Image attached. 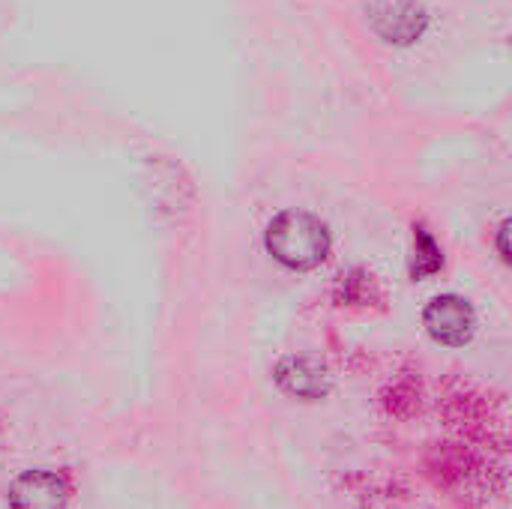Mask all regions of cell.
<instances>
[{
	"mask_svg": "<svg viewBox=\"0 0 512 509\" xmlns=\"http://www.w3.org/2000/svg\"><path fill=\"white\" fill-rule=\"evenodd\" d=\"M264 246L282 267L294 273H309L321 267L330 255L333 237L327 222L309 210H282L270 219L264 231Z\"/></svg>",
	"mask_w": 512,
	"mask_h": 509,
	"instance_id": "6da1fadb",
	"label": "cell"
},
{
	"mask_svg": "<svg viewBox=\"0 0 512 509\" xmlns=\"http://www.w3.org/2000/svg\"><path fill=\"white\" fill-rule=\"evenodd\" d=\"M423 327L438 345L465 348L477 333V312L465 297L441 294L432 297L429 306L423 309Z\"/></svg>",
	"mask_w": 512,
	"mask_h": 509,
	"instance_id": "7a4b0ae2",
	"label": "cell"
},
{
	"mask_svg": "<svg viewBox=\"0 0 512 509\" xmlns=\"http://www.w3.org/2000/svg\"><path fill=\"white\" fill-rule=\"evenodd\" d=\"M369 18L378 36L390 45H411L429 27V15L417 0H375Z\"/></svg>",
	"mask_w": 512,
	"mask_h": 509,
	"instance_id": "3957f363",
	"label": "cell"
},
{
	"mask_svg": "<svg viewBox=\"0 0 512 509\" xmlns=\"http://www.w3.org/2000/svg\"><path fill=\"white\" fill-rule=\"evenodd\" d=\"M9 509H69V486L57 471L30 468L9 483Z\"/></svg>",
	"mask_w": 512,
	"mask_h": 509,
	"instance_id": "277c9868",
	"label": "cell"
},
{
	"mask_svg": "<svg viewBox=\"0 0 512 509\" xmlns=\"http://www.w3.org/2000/svg\"><path fill=\"white\" fill-rule=\"evenodd\" d=\"M273 381L279 384V390L291 399L300 402H321L330 390H333V378L327 372L324 363H318L315 357H282L273 369Z\"/></svg>",
	"mask_w": 512,
	"mask_h": 509,
	"instance_id": "5b68a950",
	"label": "cell"
},
{
	"mask_svg": "<svg viewBox=\"0 0 512 509\" xmlns=\"http://www.w3.org/2000/svg\"><path fill=\"white\" fill-rule=\"evenodd\" d=\"M444 267V255L441 246L435 243V237L426 228H414V261H411V276L414 279H426L435 276Z\"/></svg>",
	"mask_w": 512,
	"mask_h": 509,
	"instance_id": "8992f818",
	"label": "cell"
},
{
	"mask_svg": "<svg viewBox=\"0 0 512 509\" xmlns=\"http://www.w3.org/2000/svg\"><path fill=\"white\" fill-rule=\"evenodd\" d=\"M498 252H501V261L510 264V219H504L501 228H498Z\"/></svg>",
	"mask_w": 512,
	"mask_h": 509,
	"instance_id": "52a82bcc",
	"label": "cell"
}]
</instances>
